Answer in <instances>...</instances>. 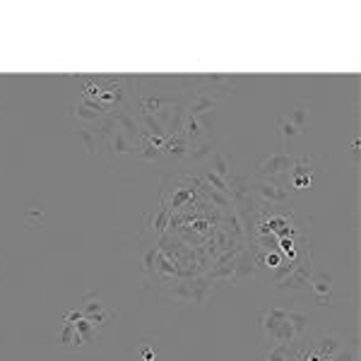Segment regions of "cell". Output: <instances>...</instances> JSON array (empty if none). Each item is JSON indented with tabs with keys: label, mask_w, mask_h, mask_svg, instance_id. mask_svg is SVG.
Segmentation results:
<instances>
[{
	"label": "cell",
	"mask_w": 361,
	"mask_h": 361,
	"mask_svg": "<svg viewBox=\"0 0 361 361\" xmlns=\"http://www.w3.org/2000/svg\"><path fill=\"white\" fill-rule=\"evenodd\" d=\"M296 164V157H292L287 149H277V152L267 154L263 161L258 164V173L263 178H279V176H289L292 169Z\"/></svg>",
	"instance_id": "2"
},
{
	"label": "cell",
	"mask_w": 361,
	"mask_h": 361,
	"mask_svg": "<svg viewBox=\"0 0 361 361\" xmlns=\"http://www.w3.org/2000/svg\"><path fill=\"white\" fill-rule=\"evenodd\" d=\"M260 335L265 340H270L272 345H289L299 342L292 323H289V311L287 308H267V311L260 313Z\"/></svg>",
	"instance_id": "1"
},
{
	"label": "cell",
	"mask_w": 361,
	"mask_h": 361,
	"mask_svg": "<svg viewBox=\"0 0 361 361\" xmlns=\"http://www.w3.org/2000/svg\"><path fill=\"white\" fill-rule=\"evenodd\" d=\"M212 173H217L219 178H224L229 176V164H226V159H224V154L222 152H214L212 154Z\"/></svg>",
	"instance_id": "15"
},
{
	"label": "cell",
	"mask_w": 361,
	"mask_h": 361,
	"mask_svg": "<svg viewBox=\"0 0 361 361\" xmlns=\"http://www.w3.org/2000/svg\"><path fill=\"white\" fill-rule=\"evenodd\" d=\"M287 118L292 121L294 126L306 128V121H308V109H306V106H296L294 111H289V114H287Z\"/></svg>",
	"instance_id": "16"
},
{
	"label": "cell",
	"mask_w": 361,
	"mask_h": 361,
	"mask_svg": "<svg viewBox=\"0 0 361 361\" xmlns=\"http://www.w3.org/2000/svg\"><path fill=\"white\" fill-rule=\"evenodd\" d=\"M308 289H311L313 296H316V304L318 306L330 304V296H333V277L325 275V272H313Z\"/></svg>",
	"instance_id": "7"
},
{
	"label": "cell",
	"mask_w": 361,
	"mask_h": 361,
	"mask_svg": "<svg viewBox=\"0 0 361 361\" xmlns=\"http://www.w3.org/2000/svg\"><path fill=\"white\" fill-rule=\"evenodd\" d=\"M289 323H292L296 337H299V340H304L308 328H311V316L304 313V311H289Z\"/></svg>",
	"instance_id": "13"
},
{
	"label": "cell",
	"mask_w": 361,
	"mask_h": 361,
	"mask_svg": "<svg viewBox=\"0 0 361 361\" xmlns=\"http://www.w3.org/2000/svg\"><path fill=\"white\" fill-rule=\"evenodd\" d=\"M82 316H85V320H90L92 325H97L99 330H104L116 318V311L104 304L102 296H99L97 292H87L85 294Z\"/></svg>",
	"instance_id": "3"
},
{
	"label": "cell",
	"mask_w": 361,
	"mask_h": 361,
	"mask_svg": "<svg viewBox=\"0 0 361 361\" xmlns=\"http://www.w3.org/2000/svg\"><path fill=\"white\" fill-rule=\"evenodd\" d=\"M0 289H3V287H0Z\"/></svg>",
	"instance_id": "20"
},
{
	"label": "cell",
	"mask_w": 361,
	"mask_h": 361,
	"mask_svg": "<svg viewBox=\"0 0 361 361\" xmlns=\"http://www.w3.org/2000/svg\"><path fill=\"white\" fill-rule=\"evenodd\" d=\"M260 361H294L292 347L289 345H272L263 357H260Z\"/></svg>",
	"instance_id": "14"
},
{
	"label": "cell",
	"mask_w": 361,
	"mask_h": 361,
	"mask_svg": "<svg viewBox=\"0 0 361 361\" xmlns=\"http://www.w3.org/2000/svg\"><path fill=\"white\" fill-rule=\"evenodd\" d=\"M82 308H73V311H66V316H63V323H78V320H82Z\"/></svg>",
	"instance_id": "19"
},
{
	"label": "cell",
	"mask_w": 361,
	"mask_h": 361,
	"mask_svg": "<svg viewBox=\"0 0 361 361\" xmlns=\"http://www.w3.org/2000/svg\"><path fill=\"white\" fill-rule=\"evenodd\" d=\"M137 357L142 361H157V352L149 345H140L137 347Z\"/></svg>",
	"instance_id": "18"
},
{
	"label": "cell",
	"mask_w": 361,
	"mask_h": 361,
	"mask_svg": "<svg viewBox=\"0 0 361 361\" xmlns=\"http://www.w3.org/2000/svg\"><path fill=\"white\" fill-rule=\"evenodd\" d=\"M253 193L270 200L272 205H284V202H289V197H292L289 185L277 183L275 178H263V180H258V183H253Z\"/></svg>",
	"instance_id": "5"
},
{
	"label": "cell",
	"mask_w": 361,
	"mask_h": 361,
	"mask_svg": "<svg viewBox=\"0 0 361 361\" xmlns=\"http://www.w3.org/2000/svg\"><path fill=\"white\" fill-rule=\"evenodd\" d=\"M301 135H304V128L294 126L287 116H282V118L277 121V137H279V142H282V149H287V145Z\"/></svg>",
	"instance_id": "11"
},
{
	"label": "cell",
	"mask_w": 361,
	"mask_h": 361,
	"mask_svg": "<svg viewBox=\"0 0 361 361\" xmlns=\"http://www.w3.org/2000/svg\"><path fill=\"white\" fill-rule=\"evenodd\" d=\"M311 277H313V267H311V258H308L306 263H301L294 272H289V275L284 277V279H279L277 287H279V289H284V292L308 289V284H311Z\"/></svg>",
	"instance_id": "6"
},
{
	"label": "cell",
	"mask_w": 361,
	"mask_h": 361,
	"mask_svg": "<svg viewBox=\"0 0 361 361\" xmlns=\"http://www.w3.org/2000/svg\"><path fill=\"white\" fill-rule=\"evenodd\" d=\"M217 149H214V142L209 137L205 140H197V142H190L188 145V154H185V161H193V164H200L202 159L212 157Z\"/></svg>",
	"instance_id": "10"
},
{
	"label": "cell",
	"mask_w": 361,
	"mask_h": 361,
	"mask_svg": "<svg viewBox=\"0 0 361 361\" xmlns=\"http://www.w3.org/2000/svg\"><path fill=\"white\" fill-rule=\"evenodd\" d=\"M75 330H78V335L82 337V342L87 347H92V345H97L99 340H102V330L97 328V325H92L90 320H78L75 323Z\"/></svg>",
	"instance_id": "12"
},
{
	"label": "cell",
	"mask_w": 361,
	"mask_h": 361,
	"mask_svg": "<svg viewBox=\"0 0 361 361\" xmlns=\"http://www.w3.org/2000/svg\"><path fill=\"white\" fill-rule=\"evenodd\" d=\"M188 137L183 135V130H176L171 137H169V142L161 147V154L169 157V159H173V161H180V159H185V154H188Z\"/></svg>",
	"instance_id": "9"
},
{
	"label": "cell",
	"mask_w": 361,
	"mask_h": 361,
	"mask_svg": "<svg viewBox=\"0 0 361 361\" xmlns=\"http://www.w3.org/2000/svg\"><path fill=\"white\" fill-rule=\"evenodd\" d=\"M56 345L61 349H66V352H80V349L87 347L82 342V337L78 335V330H75L73 323H63L61 333L56 335Z\"/></svg>",
	"instance_id": "8"
},
{
	"label": "cell",
	"mask_w": 361,
	"mask_h": 361,
	"mask_svg": "<svg viewBox=\"0 0 361 361\" xmlns=\"http://www.w3.org/2000/svg\"><path fill=\"white\" fill-rule=\"evenodd\" d=\"M207 180L209 183H214L217 185L219 190H222V193H226V195H231V190H229V185H226V180L224 178H219L217 173H212V171H207Z\"/></svg>",
	"instance_id": "17"
},
{
	"label": "cell",
	"mask_w": 361,
	"mask_h": 361,
	"mask_svg": "<svg viewBox=\"0 0 361 361\" xmlns=\"http://www.w3.org/2000/svg\"><path fill=\"white\" fill-rule=\"evenodd\" d=\"M70 118H78V126H92L97 121H102L106 111L102 109V104L92 102V99H80L78 104L70 106Z\"/></svg>",
	"instance_id": "4"
}]
</instances>
